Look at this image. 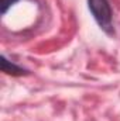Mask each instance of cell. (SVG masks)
I'll return each instance as SVG.
<instances>
[{
    "mask_svg": "<svg viewBox=\"0 0 120 121\" xmlns=\"http://www.w3.org/2000/svg\"><path fill=\"white\" fill-rule=\"evenodd\" d=\"M16 1H18V0H0V4H1V13L3 14H6L7 13V10L16 3Z\"/></svg>",
    "mask_w": 120,
    "mask_h": 121,
    "instance_id": "3",
    "label": "cell"
},
{
    "mask_svg": "<svg viewBox=\"0 0 120 121\" xmlns=\"http://www.w3.org/2000/svg\"><path fill=\"white\" fill-rule=\"evenodd\" d=\"M1 70L9 73V75H23L24 69H21L20 66L11 63L10 60L6 59V56H1Z\"/></svg>",
    "mask_w": 120,
    "mask_h": 121,
    "instance_id": "2",
    "label": "cell"
},
{
    "mask_svg": "<svg viewBox=\"0 0 120 121\" xmlns=\"http://www.w3.org/2000/svg\"><path fill=\"white\" fill-rule=\"evenodd\" d=\"M89 10L99 24V27L106 34H113V21H112V9L107 0H88Z\"/></svg>",
    "mask_w": 120,
    "mask_h": 121,
    "instance_id": "1",
    "label": "cell"
}]
</instances>
